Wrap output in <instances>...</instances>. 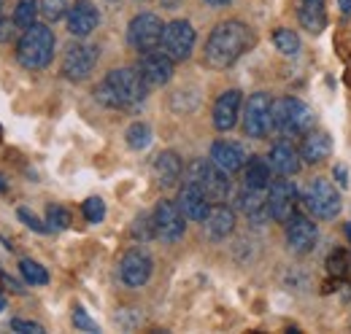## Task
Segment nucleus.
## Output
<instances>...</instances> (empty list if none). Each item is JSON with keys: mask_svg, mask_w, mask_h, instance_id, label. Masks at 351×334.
Listing matches in <instances>:
<instances>
[{"mask_svg": "<svg viewBox=\"0 0 351 334\" xmlns=\"http://www.w3.org/2000/svg\"><path fill=\"white\" fill-rule=\"evenodd\" d=\"M300 159H303V157H300L287 140H278V143L270 149V157H267L270 167H273L278 175H298Z\"/></svg>", "mask_w": 351, "mask_h": 334, "instance_id": "4be33fe9", "label": "nucleus"}, {"mask_svg": "<svg viewBox=\"0 0 351 334\" xmlns=\"http://www.w3.org/2000/svg\"><path fill=\"white\" fill-rule=\"evenodd\" d=\"M176 205L184 213V218H189V221H206V216L211 213V200L206 197V192L195 181H186L181 186Z\"/></svg>", "mask_w": 351, "mask_h": 334, "instance_id": "4468645a", "label": "nucleus"}, {"mask_svg": "<svg viewBox=\"0 0 351 334\" xmlns=\"http://www.w3.org/2000/svg\"><path fill=\"white\" fill-rule=\"evenodd\" d=\"M181 170H184V165H181V157L176 151H162L154 159V178L162 189H173L181 178Z\"/></svg>", "mask_w": 351, "mask_h": 334, "instance_id": "b1692460", "label": "nucleus"}, {"mask_svg": "<svg viewBox=\"0 0 351 334\" xmlns=\"http://www.w3.org/2000/svg\"><path fill=\"white\" fill-rule=\"evenodd\" d=\"M160 46H162V51H165L173 62L189 60V54H192V49H195V27H192L186 19H173V22H168L165 30H162Z\"/></svg>", "mask_w": 351, "mask_h": 334, "instance_id": "0eeeda50", "label": "nucleus"}, {"mask_svg": "<svg viewBox=\"0 0 351 334\" xmlns=\"http://www.w3.org/2000/svg\"><path fill=\"white\" fill-rule=\"evenodd\" d=\"M346 235H349V240H351V224L346 227Z\"/></svg>", "mask_w": 351, "mask_h": 334, "instance_id": "c03bdc74", "label": "nucleus"}, {"mask_svg": "<svg viewBox=\"0 0 351 334\" xmlns=\"http://www.w3.org/2000/svg\"><path fill=\"white\" fill-rule=\"evenodd\" d=\"M0 192H5V178L0 175Z\"/></svg>", "mask_w": 351, "mask_h": 334, "instance_id": "37998d69", "label": "nucleus"}, {"mask_svg": "<svg viewBox=\"0 0 351 334\" xmlns=\"http://www.w3.org/2000/svg\"><path fill=\"white\" fill-rule=\"evenodd\" d=\"M146 92H149V86L141 79L138 68L135 70L117 68L103 79V84H97L95 97H97V103H103L108 108H130L146 97Z\"/></svg>", "mask_w": 351, "mask_h": 334, "instance_id": "f03ea898", "label": "nucleus"}, {"mask_svg": "<svg viewBox=\"0 0 351 334\" xmlns=\"http://www.w3.org/2000/svg\"><path fill=\"white\" fill-rule=\"evenodd\" d=\"M95 62H97V49L95 46H89V43H71L65 49V57H62V73L71 81H84L89 73L95 70Z\"/></svg>", "mask_w": 351, "mask_h": 334, "instance_id": "f8f14e48", "label": "nucleus"}, {"mask_svg": "<svg viewBox=\"0 0 351 334\" xmlns=\"http://www.w3.org/2000/svg\"><path fill=\"white\" fill-rule=\"evenodd\" d=\"M132 235H135L138 240H149V237H157V235H154V216H152V218H149V216H141V218H135Z\"/></svg>", "mask_w": 351, "mask_h": 334, "instance_id": "72a5a7b5", "label": "nucleus"}, {"mask_svg": "<svg viewBox=\"0 0 351 334\" xmlns=\"http://www.w3.org/2000/svg\"><path fill=\"white\" fill-rule=\"evenodd\" d=\"M38 11H41V3H38V0H19V3H16V11H14V22H16V27L27 30L30 25H36Z\"/></svg>", "mask_w": 351, "mask_h": 334, "instance_id": "bb28decb", "label": "nucleus"}, {"mask_svg": "<svg viewBox=\"0 0 351 334\" xmlns=\"http://www.w3.org/2000/svg\"><path fill=\"white\" fill-rule=\"evenodd\" d=\"M19 270H22V278H25L30 286H46V283H49L46 267H41V264L33 261V259H22V261H19Z\"/></svg>", "mask_w": 351, "mask_h": 334, "instance_id": "c756f323", "label": "nucleus"}, {"mask_svg": "<svg viewBox=\"0 0 351 334\" xmlns=\"http://www.w3.org/2000/svg\"><path fill=\"white\" fill-rule=\"evenodd\" d=\"M270 116H273V129H278L287 138L308 135L313 129V125H316V116H313L311 105H306L298 97H278V100H273Z\"/></svg>", "mask_w": 351, "mask_h": 334, "instance_id": "7ed1b4c3", "label": "nucleus"}, {"mask_svg": "<svg viewBox=\"0 0 351 334\" xmlns=\"http://www.w3.org/2000/svg\"><path fill=\"white\" fill-rule=\"evenodd\" d=\"M5 310V296H3V292H0V313Z\"/></svg>", "mask_w": 351, "mask_h": 334, "instance_id": "79ce46f5", "label": "nucleus"}, {"mask_svg": "<svg viewBox=\"0 0 351 334\" xmlns=\"http://www.w3.org/2000/svg\"><path fill=\"white\" fill-rule=\"evenodd\" d=\"M162 30H165V25L157 14H138L128 27V41L138 51H152L162 41Z\"/></svg>", "mask_w": 351, "mask_h": 334, "instance_id": "6e6552de", "label": "nucleus"}, {"mask_svg": "<svg viewBox=\"0 0 351 334\" xmlns=\"http://www.w3.org/2000/svg\"><path fill=\"white\" fill-rule=\"evenodd\" d=\"M252 43H254V33L243 22H235V19L221 22L206 41V62L217 70H224L232 62H238Z\"/></svg>", "mask_w": 351, "mask_h": 334, "instance_id": "f257e3e1", "label": "nucleus"}, {"mask_svg": "<svg viewBox=\"0 0 351 334\" xmlns=\"http://www.w3.org/2000/svg\"><path fill=\"white\" fill-rule=\"evenodd\" d=\"M270 108H273V100L257 92L249 97L246 103V114H243V132L249 138H265L270 129H273V116H270Z\"/></svg>", "mask_w": 351, "mask_h": 334, "instance_id": "1a4fd4ad", "label": "nucleus"}, {"mask_svg": "<svg viewBox=\"0 0 351 334\" xmlns=\"http://www.w3.org/2000/svg\"><path fill=\"white\" fill-rule=\"evenodd\" d=\"M295 205H298V189L292 181H273L267 186V213L273 221L287 224L295 216Z\"/></svg>", "mask_w": 351, "mask_h": 334, "instance_id": "9d476101", "label": "nucleus"}, {"mask_svg": "<svg viewBox=\"0 0 351 334\" xmlns=\"http://www.w3.org/2000/svg\"><path fill=\"white\" fill-rule=\"evenodd\" d=\"M73 326H76V329H82V332H100V329H97V324L89 318L84 307H76V310H73Z\"/></svg>", "mask_w": 351, "mask_h": 334, "instance_id": "f704fd0d", "label": "nucleus"}, {"mask_svg": "<svg viewBox=\"0 0 351 334\" xmlns=\"http://www.w3.org/2000/svg\"><path fill=\"white\" fill-rule=\"evenodd\" d=\"M186 181H195L211 203H224L230 192V172H224L211 159H195L186 170Z\"/></svg>", "mask_w": 351, "mask_h": 334, "instance_id": "423d86ee", "label": "nucleus"}, {"mask_svg": "<svg viewBox=\"0 0 351 334\" xmlns=\"http://www.w3.org/2000/svg\"><path fill=\"white\" fill-rule=\"evenodd\" d=\"M125 138H128V146H130L132 151H143L152 143V127L143 125V122H135V125L128 127Z\"/></svg>", "mask_w": 351, "mask_h": 334, "instance_id": "c85d7f7f", "label": "nucleus"}, {"mask_svg": "<svg viewBox=\"0 0 351 334\" xmlns=\"http://www.w3.org/2000/svg\"><path fill=\"white\" fill-rule=\"evenodd\" d=\"M97 22H100V14L92 5V0H76L73 8H68V30L76 38H87L97 27Z\"/></svg>", "mask_w": 351, "mask_h": 334, "instance_id": "f3484780", "label": "nucleus"}, {"mask_svg": "<svg viewBox=\"0 0 351 334\" xmlns=\"http://www.w3.org/2000/svg\"><path fill=\"white\" fill-rule=\"evenodd\" d=\"M82 213H84V218L89 224H100L106 218V203L100 197H89L87 203L82 205Z\"/></svg>", "mask_w": 351, "mask_h": 334, "instance_id": "7c9ffc66", "label": "nucleus"}, {"mask_svg": "<svg viewBox=\"0 0 351 334\" xmlns=\"http://www.w3.org/2000/svg\"><path fill=\"white\" fill-rule=\"evenodd\" d=\"M298 19L311 36L327 27V0H298Z\"/></svg>", "mask_w": 351, "mask_h": 334, "instance_id": "412c9836", "label": "nucleus"}, {"mask_svg": "<svg viewBox=\"0 0 351 334\" xmlns=\"http://www.w3.org/2000/svg\"><path fill=\"white\" fill-rule=\"evenodd\" d=\"M11 329L19 334H44V326L36 324V321H22V318H14L11 321Z\"/></svg>", "mask_w": 351, "mask_h": 334, "instance_id": "e433bc0d", "label": "nucleus"}, {"mask_svg": "<svg viewBox=\"0 0 351 334\" xmlns=\"http://www.w3.org/2000/svg\"><path fill=\"white\" fill-rule=\"evenodd\" d=\"M0 275H3V270H0Z\"/></svg>", "mask_w": 351, "mask_h": 334, "instance_id": "49530a36", "label": "nucleus"}, {"mask_svg": "<svg viewBox=\"0 0 351 334\" xmlns=\"http://www.w3.org/2000/svg\"><path fill=\"white\" fill-rule=\"evenodd\" d=\"M203 224H206V237L208 240H224L235 229V213L227 205H217V208H211Z\"/></svg>", "mask_w": 351, "mask_h": 334, "instance_id": "5701e85b", "label": "nucleus"}, {"mask_svg": "<svg viewBox=\"0 0 351 334\" xmlns=\"http://www.w3.org/2000/svg\"><path fill=\"white\" fill-rule=\"evenodd\" d=\"M335 178H338L341 186H349V181H346V178H349V175H346V167H335Z\"/></svg>", "mask_w": 351, "mask_h": 334, "instance_id": "58836bf2", "label": "nucleus"}, {"mask_svg": "<svg viewBox=\"0 0 351 334\" xmlns=\"http://www.w3.org/2000/svg\"><path fill=\"white\" fill-rule=\"evenodd\" d=\"M152 256L146 253V250H130V253H125V259H122V264H119V278L125 281V286H130V289H141L149 278H152Z\"/></svg>", "mask_w": 351, "mask_h": 334, "instance_id": "2eb2a0df", "label": "nucleus"}, {"mask_svg": "<svg viewBox=\"0 0 351 334\" xmlns=\"http://www.w3.org/2000/svg\"><path fill=\"white\" fill-rule=\"evenodd\" d=\"M270 175H273V167L267 159L263 157H252V159H246V172H243V186H249V189H267L273 181H270Z\"/></svg>", "mask_w": 351, "mask_h": 334, "instance_id": "a878e982", "label": "nucleus"}, {"mask_svg": "<svg viewBox=\"0 0 351 334\" xmlns=\"http://www.w3.org/2000/svg\"><path fill=\"white\" fill-rule=\"evenodd\" d=\"M273 43H276V49H278L281 54H287V57H295V54L300 51V36H298L295 30H287V27H278V30L273 33Z\"/></svg>", "mask_w": 351, "mask_h": 334, "instance_id": "cd10ccee", "label": "nucleus"}, {"mask_svg": "<svg viewBox=\"0 0 351 334\" xmlns=\"http://www.w3.org/2000/svg\"><path fill=\"white\" fill-rule=\"evenodd\" d=\"M238 208L243 210L254 224H260V221H265V218H270L265 189H249V186H243L241 194H238Z\"/></svg>", "mask_w": 351, "mask_h": 334, "instance_id": "393cba45", "label": "nucleus"}, {"mask_svg": "<svg viewBox=\"0 0 351 334\" xmlns=\"http://www.w3.org/2000/svg\"><path fill=\"white\" fill-rule=\"evenodd\" d=\"M54 57V33L46 25H30L16 43V60L27 70H41Z\"/></svg>", "mask_w": 351, "mask_h": 334, "instance_id": "20e7f679", "label": "nucleus"}, {"mask_svg": "<svg viewBox=\"0 0 351 334\" xmlns=\"http://www.w3.org/2000/svg\"><path fill=\"white\" fill-rule=\"evenodd\" d=\"M41 14L49 22H57L68 14V3L65 0H41Z\"/></svg>", "mask_w": 351, "mask_h": 334, "instance_id": "2f4dec72", "label": "nucleus"}, {"mask_svg": "<svg viewBox=\"0 0 351 334\" xmlns=\"http://www.w3.org/2000/svg\"><path fill=\"white\" fill-rule=\"evenodd\" d=\"M184 213L178 210L176 203L171 200H162L157 208H154V235L162 240V243H178L184 237Z\"/></svg>", "mask_w": 351, "mask_h": 334, "instance_id": "9b49d317", "label": "nucleus"}, {"mask_svg": "<svg viewBox=\"0 0 351 334\" xmlns=\"http://www.w3.org/2000/svg\"><path fill=\"white\" fill-rule=\"evenodd\" d=\"M316 237H319V229L313 221H308L303 216H292L287 221V246L295 253H308V250L316 246Z\"/></svg>", "mask_w": 351, "mask_h": 334, "instance_id": "dca6fc26", "label": "nucleus"}, {"mask_svg": "<svg viewBox=\"0 0 351 334\" xmlns=\"http://www.w3.org/2000/svg\"><path fill=\"white\" fill-rule=\"evenodd\" d=\"M338 3H341V11L343 14H351V0H338Z\"/></svg>", "mask_w": 351, "mask_h": 334, "instance_id": "ea45409f", "label": "nucleus"}, {"mask_svg": "<svg viewBox=\"0 0 351 334\" xmlns=\"http://www.w3.org/2000/svg\"><path fill=\"white\" fill-rule=\"evenodd\" d=\"M16 216H19V218H22V221H25V224L33 229V232H38V235H46V232H49V227H46L44 221H41L36 213H30L27 208H19V213H16Z\"/></svg>", "mask_w": 351, "mask_h": 334, "instance_id": "c9c22d12", "label": "nucleus"}, {"mask_svg": "<svg viewBox=\"0 0 351 334\" xmlns=\"http://www.w3.org/2000/svg\"><path fill=\"white\" fill-rule=\"evenodd\" d=\"M246 151H243V146L241 143H232V140H217L214 146H211V162L224 170V172H238V170H243L246 167Z\"/></svg>", "mask_w": 351, "mask_h": 334, "instance_id": "a211bd4d", "label": "nucleus"}, {"mask_svg": "<svg viewBox=\"0 0 351 334\" xmlns=\"http://www.w3.org/2000/svg\"><path fill=\"white\" fill-rule=\"evenodd\" d=\"M330 154H332V138H330L324 129H311L306 138H303V146H300L303 162L319 165V162H324Z\"/></svg>", "mask_w": 351, "mask_h": 334, "instance_id": "aec40b11", "label": "nucleus"}, {"mask_svg": "<svg viewBox=\"0 0 351 334\" xmlns=\"http://www.w3.org/2000/svg\"><path fill=\"white\" fill-rule=\"evenodd\" d=\"M303 205L311 216L322 218V221H330L341 213V194L338 189L324 181V178H311L303 189Z\"/></svg>", "mask_w": 351, "mask_h": 334, "instance_id": "39448f33", "label": "nucleus"}, {"mask_svg": "<svg viewBox=\"0 0 351 334\" xmlns=\"http://www.w3.org/2000/svg\"><path fill=\"white\" fill-rule=\"evenodd\" d=\"M208 5H224V3H230V0H206Z\"/></svg>", "mask_w": 351, "mask_h": 334, "instance_id": "a19ab883", "label": "nucleus"}, {"mask_svg": "<svg viewBox=\"0 0 351 334\" xmlns=\"http://www.w3.org/2000/svg\"><path fill=\"white\" fill-rule=\"evenodd\" d=\"M14 27H16V22L11 19V22H5V19H0V43L11 41L14 38Z\"/></svg>", "mask_w": 351, "mask_h": 334, "instance_id": "4c0bfd02", "label": "nucleus"}, {"mask_svg": "<svg viewBox=\"0 0 351 334\" xmlns=\"http://www.w3.org/2000/svg\"><path fill=\"white\" fill-rule=\"evenodd\" d=\"M0 19H3V0H0Z\"/></svg>", "mask_w": 351, "mask_h": 334, "instance_id": "a18cd8bd", "label": "nucleus"}, {"mask_svg": "<svg viewBox=\"0 0 351 334\" xmlns=\"http://www.w3.org/2000/svg\"><path fill=\"white\" fill-rule=\"evenodd\" d=\"M138 73H141V79L146 81L149 89L162 86V84H168L173 79V60L165 51H154V49L143 51V57L138 62Z\"/></svg>", "mask_w": 351, "mask_h": 334, "instance_id": "ddd939ff", "label": "nucleus"}, {"mask_svg": "<svg viewBox=\"0 0 351 334\" xmlns=\"http://www.w3.org/2000/svg\"><path fill=\"white\" fill-rule=\"evenodd\" d=\"M46 224H51L54 229H65V227H71V213L65 208H60V205H49V210H46Z\"/></svg>", "mask_w": 351, "mask_h": 334, "instance_id": "473e14b6", "label": "nucleus"}, {"mask_svg": "<svg viewBox=\"0 0 351 334\" xmlns=\"http://www.w3.org/2000/svg\"><path fill=\"white\" fill-rule=\"evenodd\" d=\"M241 92L238 89H227V92H221L219 100H217V105H214V127L219 129V132H227V129H232L235 122H238V116H241Z\"/></svg>", "mask_w": 351, "mask_h": 334, "instance_id": "6ab92c4d", "label": "nucleus"}]
</instances>
